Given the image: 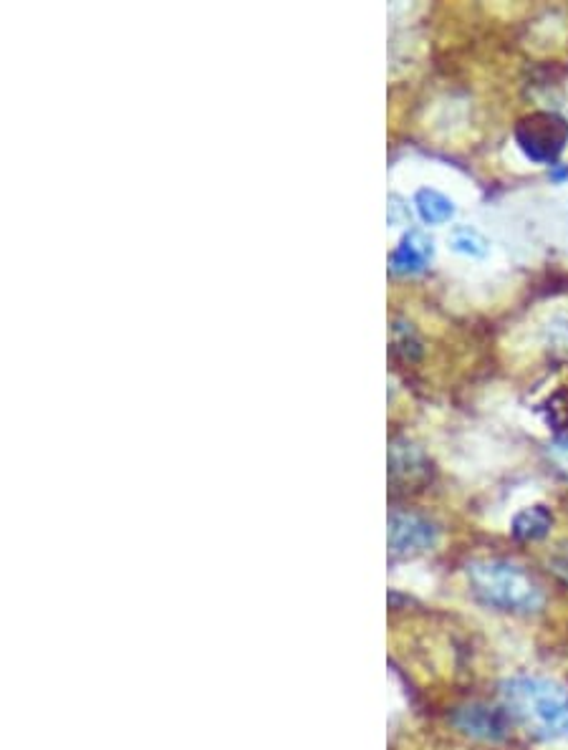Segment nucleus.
<instances>
[{
    "label": "nucleus",
    "instance_id": "f257e3e1",
    "mask_svg": "<svg viewBox=\"0 0 568 750\" xmlns=\"http://www.w3.org/2000/svg\"><path fill=\"white\" fill-rule=\"evenodd\" d=\"M505 712L538 740L568 738V690L538 675H515L501 685Z\"/></svg>",
    "mask_w": 568,
    "mask_h": 750
},
{
    "label": "nucleus",
    "instance_id": "f03ea898",
    "mask_svg": "<svg viewBox=\"0 0 568 750\" xmlns=\"http://www.w3.org/2000/svg\"><path fill=\"white\" fill-rule=\"evenodd\" d=\"M468 581L483 604L511 614H536L544 609V589L521 566L503 558H480L468 566Z\"/></svg>",
    "mask_w": 568,
    "mask_h": 750
},
{
    "label": "nucleus",
    "instance_id": "7ed1b4c3",
    "mask_svg": "<svg viewBox=\"0 0 568 750\" xmlns=\"http://www.w3.org/2000/svg\"><path fill=\"white\" fill-rule=\"evenodd\" d=\"M515 142L536 164H554L568 144V121L554 111H533L515 125Z\"/></svg>",
    "mask_w": 568,
    "mask_h": 750
},
{
    "label": "nucleus",
    "instance_id": "20e7f679",
    "mask_svg": "<svg viewBox=\"0 0 568 750\" xmlns=\"http://www.w3.org/2000/svg\"><path fill=\"white\" fill-rule=\"evenodd\" d=\"M435 544L437 526L430 518L409 511H395L389 516V551L395 556L427 554Z\"/></svg>",
    "mask_w": 568,
    "mask_h": 750
},
{
    "label": "nucleus",
    "instance_id": "39448f33",
    "mask_svg": "<svg viewBox=\"0 0 568 750\" xmlns=\"http://www.w3.org/2000/svg\"><path fill=\"white\" fill-rule=\"evenodd\" d=\"M452 722L458 726V730L465 732L470 738L485 740V743H501V740L508 738L511 722L508 715L503 710L487 708V705H465L458 712L452 715Z\"/></svg>",
    "mask_w": 568,
    "mask_h": 750
},
{
    "label": "nucleus",
    "instance_id": "423d86ee",
    "mask_svg": "<svg viewBox=\"0 0 568 750\" xmlns=\"http://www.w3.org/2000/svg\"><path fill=\"white\" fill-rule=\"evenodd\" d=\"M389 475L395 483L417 485L430 475V460L409 440H395L389 448Z\"/></svg>",
    "mask_w": 568,
    "mask_h": 750
},
{
    "label": "nucleus",
    "instance_id": "0eeeda50",
    "mask_svg": "<svg viewBox=\"0 0 568 750\" xmlns=\"http://www.w3.org/2000/svg\"><path fill=\"white\" fill-rule=\"evenodd\" d=\"M432 253H435L432 238H427L422 231H409L405 238H401L399 246L392 250L389 268L399 276L422 274L425 266L430 264Z\"/></svg>",
    "mask_w": 568,
    "mask_h": 750
},
{
    "label": "nucleus",
    "instance_id": "6e6552de",
    "mask_svg": "<svg viewBox=\"0 0 568 750\" xmlns=\"http://www.w3.org/2000/svg\"><path fill=\"white\" fill-rule=\"evenodd\" d=\"M550 526H554V516L546 505H531L513 518L511 531L518 540H540L548 536Z\"/></svg>",
    "mask_w": 568,
    "mask_h": 750
},
{
    "label": "nucleus",
    "instance_id": "1a4fd4ad",
    "mask_svg": "<svg viewBox=\"0 0 568 750\" xmlns=\"http://www.w3.org/2000/svg\"><path fill=\"white\" fill-rule=\"evenodd\" d=\"M415 207H417V215L422 217V223L427 225H442L452 221L454 215V203L442 195L440 190H432V188H422L419 193L415 195Z\"/></svg>",
    "mask_w": 568,
    "mask_h": 750
},
{
    "label": "nucleus",
    "instance_id": "9d476101",
    "mask_svg": "<svg viewBox=\"0 0 568 750\" xmlns=\"http://www.w3.org/2000/svg\"><path fill=\"white\" fill-rule=\"evenodd\" d=\"M450 246L468 258H485L487 250H491V243H487L485 235L475 228H468V225L450 233Z\"/></svg>",
    "mask_w": 568,
    "mask_h": 750
},
{
    "label": "nucleus",
    "instance_id": "9b49d317",
    "mask_svg": "<svg viewBox=\"0 0 568 750\" xmlns=\"http://www.w3.org/2000/svg\"><path fill=\"white\" fill-rule=\"evenodd\" d=\"M395 349H397V352H401L405 360H415V356L419 354V339L407 324L395 326Z\"/></svg>",
    "mask_w": 568,
    "mask_h": 750
},
{
    "label": "nucleus",
    "instance_id": "f8f14e48",
    "mask_svg": "<svg viewBox=\"0 0 568 750\" xmlns=\"http://www.w3.org/2000/svg\"><path fill=\"white\" fill-rule=\"evenodd\" d=\"M548 458L558 468V473H564L568 478V435H561V438L550 442Z\"/></svg>",
    "mask_w": 568,
    "mask_h": 750
},
{
    "label": "nucleus",
    "instance_id": "ddd939ff",
    "mask_svg": "<svg viewBox=\"0 0 568 750\" xmlns=\"http://www.w3.org/2000/svg\"><path fill=\"white\" fill-rule=\"evenodd\" d=\"M389 225H399V223H407L409 221V207H405V203L397 195L389 197Z\"/></svg>",
    "mask_w": 568,
    "mask_h": 750
},
{
    "label": "nucleus",
    "instance_id": "4468645a",
    "mask_svg": "<svg viewBox=\"0 0 568 750\" xmlns=\"http://www.w3.org/2000/svg\"><path fill=\"white\" fill-rule=\"evenodd\" d=\"M554 569H556L558 577H564V579L568 581V554L561 556V558H556V561H554Z\"/></svg>",
    "mask_w": 568,
    "mask_h": 750
}]
</instances>
